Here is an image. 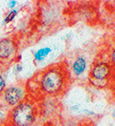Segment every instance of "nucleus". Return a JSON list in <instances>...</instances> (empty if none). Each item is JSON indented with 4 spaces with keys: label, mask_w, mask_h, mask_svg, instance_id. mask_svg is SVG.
<instances>
[{
    "label": "nucleus",
    "mask_w": 115,
    "mask_h": 126,
    "mask_svg": "<svg viewBox=\"0 0 115 126\" xmlns=\"http://www.w3.org/2000/svg\"><path fill=\"white\" fill-rule=\"evenodd\" d=\"M111 60H112V64L115 66V47L112 49V54H111Z\"/></svg>",
    "instance_id": "obj_10"
},
{
    "label": "nucleus",
    "mask_w": 115,
    "mask_h": 126,
    "mask_svg": "<svg viewBox=\"0 0 115 126\" xmlns=\"http://www.w3.org/2000/svg\"><path fill=\"white\" fill-rule=\"evenodd\" d=\"M16 68H17V72H20V71L22 70V65H20V64H17Z\"/></svg>",
    "instance_id": "obj_12"
},
{
    "label": "nucleus",
    "mask_w": 115,
    "mask_h": 126,
    "mask_svg": "<svg viewBox=\"0 0 115 126\" xmlns=\"http://www.w3.org/2000/svg\"><path fill=\"white\" fill-rule=\"evenodd\" d=\"M16 51L15 42L10 39H2L0 40V59L9 58Z\"/></svg>",
    "instance_id": "obj_5"
},
{
    "label": "nucleus",
    "mask_w": 115,
    "mask_h": 126,
    "mask_svg": "<svg viewBox=\"0 0 115 126\" xmlns=\"http://www.w3.org/2000/svg\"><path fill=\"white\" fill-rule=\"evenodd\" d=\"M64 77L57 69H49L43 74L41 80L42 89L47 94H56L63 88Z\"/></svg>",
    "instance_id": "obj_1"
},
{
    "label": "nucleus",
    "mask_w": 115,
    "mask_h": 126,
    "mask_svg": "<svg viewBox=\"0 0 115 126\" xmlns=\"http://www.w3.org/2000/svg\"><path fill=\"white\" fill-rule=\"evenodd\" d=\"M51 48L49 47H46V48H42V49H40L38 52H36L35 53V60H37V61H42L45 58L46 56L48 55L50 53H51Z\"/></svg>",
    "instance_id": "obj_7"
},
{
    "label": "nucleus",
    "mask_w": 115,
    "mask_h": 126,
    "mask_svg": "<svg viewBox=\"0 0 115 126\" xmlns=\"http://www.w3.org/2000/svg\"><path fill=\"white\" fill-rule=\"evenodd\" d=\"M112 118L113 119H115V109L112 110Z\"/></svg>",
    "instance_id": "obj_13"
},
{
    "label": "nucleus",
    "mask_w": 115,
    "mask_h": 126,
    "mask_svg": "<svg viewBox=\"0 0 115 126\" xmlns=\"http://www.w3.org/2000/svg\"><path fill=\"white\" fill-rule=\"evenodd\" d=\"M111 74H112V66L105 62H99L95 63L90 71L91 77L99 81L107 79Z\"/></svg>",
    "instance_id": "obj_4"
},
{
    "label": "nucleus",
    "mask_w": 115,
    "mask_h": 126,
    "mask_svg": "<svg viewBox=\"0 0 115 126\" xmlns=\"http://www.w3.org/2000/svg\"><path fill=\"white\" fill-rule=\"evenodd\" d=\"M5 88H6V82H5L4 77L0 75V92H2L5 89Z\"/></svg>",
    "instance_id": "obj_9"
},
{
    "label": "nucleus",
    "mask_w": 115,
    "mask_h": 126,
    "mask_svg": "<svg viewBox=\"0 0 115 126\" xmlns=\"http://www.w3.org/2000/svg\"><path fill=\"white\" fill-rule=\"evenodd\" d=\"M17 14V10H15V9L12 10L9 14L7 15V18H5V22H6V23H8V22H10L11 20H13V18H15V16Z\"/></svg>",
    "instance_id": "obj_8"
},
{
    "label": "nucleus",
    "mask_w": 115,
    "mask_h": 126,
    "mask_svg": "<svg viewBox=\"0 0 115 126\" xmlns=\"http://www.w3.org/2000/svg\"><path fill=\"white\" fill-rule=\"evenodd\" d=\"M24 93L23 88L18 86H12L4 91V100L7 105L17 106L20 103L22 98H24Z\"/></svg>",
    "instance_id": "obj_3"
},
{
    "label": "nucleus",
    "mask_w": 115,
    "mask_h": 126,
    "mask_svg": "<svg viewBox=\"0 0 115 126\" xmlns=\"http://www.w3.org/2000/svg\"><path fill=\"white\" fill-rule=\"evenodd\" d=\"M87 60L84 56H77V58L75 59L72 65V70H73L74 74L79 77L81 75H83L85 73V71L87 69Z\"/></svg>",
    "instance_id": "obj_6"
},
{
    "label": "nucleus",
    "mask_w": 115,
    "mask_h": 126,
    "mask_svg": "<svg viewBox=\"0 0 115 126\" xmlns=\"http://www.w3.org/2000/svg\"><path fill=\"white\" fill-rule=\"evenodd\" d=\"M34 121V109L31 103L22 102L15 107L12 122L16 126H31Z\"/></svg>",
    "instance_id": "obj_2"
},
{
    "label": "nucleus",
    "mask_w": 115,
    "mask_h": 126,
    "mask_svg": "<svg viewBox=\"0 0 115 126\" xmlns=\"http://www.w3.org/2000/svg\"><path fill=\"white\" fill-rule=\"evenodd\" d=\"M16 4L17 2L16 1H10V2H8V7H14L16 6Z\"/></svg>",
    "instance_id": "obj_11"
}]
</instances>
